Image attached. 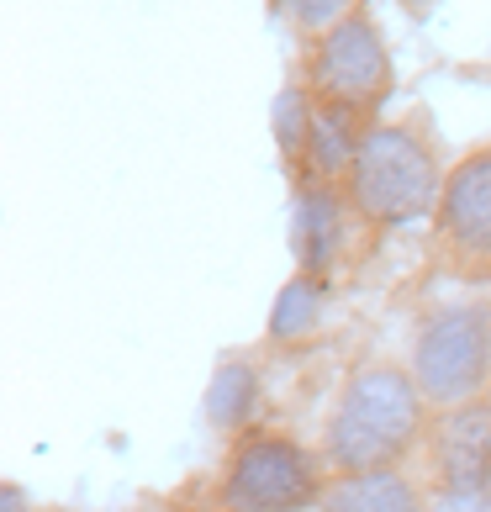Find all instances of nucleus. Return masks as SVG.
<instances>
[{
  "instance_id": "obj_1",
  "label": "nucleus",
  "mask_w": 491,
  "mask_h": 512,
  "mask_svg": "<svg viewBox=\"0 0 491 512\" xmlns=\"http://www.w3.org/2000/svg\"><path fill=\"white\" fill-rule=\"evenodd\" d=\"M423 433V391L407 370L370 365L349 375L328 417V465L344 476L391 470Z\"/></svg>"
},
{
  "instance_id": "obj_2",
  "label": "nucleus",
  "mask_w": 491,
  "mask_h": 512,
  "mask_svg": "<svg viewBox=\"0 0 491 512\" xmlns=\"http://www.w3.org/2000/svg\"><path fill=\"white\" fill-rule=\"evenodd\" d=\"M444 175L439 159L412 127H370L360 159L349 169V201L375 227H402L439 212Z\"/></svg>"
},
{
  "instance_id": "obj_3",
  "label": "nucleus",
  "mask_w": 491,
  "mask_h": 512,
  "mask_svg": "<svg viewBox=\"0 0 491 512\" xmlns=\"http://www.w3.org/2000/svg\"><path fill=\"white\" fill-rule=\"evenodd\" d=\"M323 502V470L286 433H249L222 465L228 512H307Z\"/></svg>"
},
{
  "instance_id": "obj_4",
  "label": "nucleus",
  "mask_w": 491,
  "mask_h": 512,
  "mask_svg": "<svg viewBox=\"0 0 491 512\" xmlns=\"http://www.w3.org/2000/svg\"><path fill=\"white\" fill-rule=\"evenodd\" d=\"M491 375V312L486 307H444L412 338V381L423 402L465 407L476 402Z\"/></svg>"
},
{
  "instance_id": "obj_5",
  "label": "nucleus",
  "mask_w": 491,
  "mask_h": 512,
  "mask_svg": "<svg viewBox=\"0 0 491 512\" xmlns=\"http://www.w3.org/2000/svg\"><path fill=\"white\" fill-rule=\"evenodd\" d=\"M307 80L323 106H349V111H365V117L391 96V53L370 16L354 11L317 37Z\"/></svg>"
},
{
  "instance_id": "obj_6",
  "label": "nucleus",
  "mask_w": 491,
  "mask_h": 512,
  "mask_svg": "<svg viewBox=\"0 0 491 512\" xmlns=\"http://www.w3.org/2000/svg\"><path fill=\"white\" fill-rule=\"evenodd\" d=\"M433 227H439L444 254L460 270H491V148L465 154L444 175Z\"/></svg>"
},
{
  "instance_id": "obj_7",
  "label": "nucleus",
  "mask_w": 491,
  "mask_h": 512,
  "mask_svg": "<svg viewBox=\"0 0 491 512\" xmlns=\"http://www.w3.org/2000/svg\"><path fill=\"white\" fill-rule=\"evenodd\" d=\"M433 476L444 491L491 486V402L449 407L433 428Z\"/></svg>"
},
{
  "instance_id": "obj_8",
  "label": "nucleus",
  "mask_w": 491,
  "mask_h": 512,
  "mask_svg": "<svg viewBox=\"0 0 491 512\" xmlns=\"http://www.w3.org/2000/svg\"><path fill=\"white\" fill-rule=\"evenodd\" d=\"M370 138L365 127V111H349V106H323L317 101V117L307 132V148H301V185H328L338 175H349L360 148Z\"/></svg>"
},
{
  "instance_id": "obj_9",
  "label": "nucleus",
  "mask_w": 491,
  "mask_h": 512,
  "mask_svg": "<svg viewBox=\"0 0 491 512\" xmlns=\"http://www.w3.org/2000/svg\"><path fill=\"white\" fill-rule=\"evenodd\" d=\"M301 275H323L344 249V201L333 185H301L296 196V227H291Z\"/></svg>"
},
{
  "instance_id": "obj_10",
  "label": "nucleus",
  "mask_w": 491,
  "mask_h": 512,
  "mask_svg": "<svg viewBox=\"0 0 491 512\" xmlns=\"http://www.w3.org/2000/svg\"><path fill=\"white\" fill-rule=\"evenodd\" d=\"M323 512H423V502L407 476L365 470V476H338L323 491Z\"/></svg>"
},
{
  "instance_id": "obj_11",
  "label": "nucleus",
  "mask_w": 491,
  "mask_h": 512,
  "mask_svg": "<svg viewBox=\"0 0 491 512\" xmlns=\"http://www.w3.org/2000/svg\"><path fill=\"white\" fill-rule=\"evenodd\" d=\"M323 296H328V286L317 275H291L270 307V338H280V344L307 338L323 322Z\"/></svg>"
},
{
  "instance_id": "obj_12",
  "label": "nucleus",
  "mask_w": 491,
  "mask_h": 512,
  "mask_svg": "<svg viewBox=\"0 0 491 512\" xmlns=\"http://www.w3.org/2000/svg\"><path fill=\"white\" fill-rule=\"evenodd\" d=\"M254 407H259V375H254V365L228 359V365L212 375V386H206V417H212L217 428L238 433L254 417Z\"/></svg>"
},
{
  "instance_id": "obj_13",
  "label": "nucleus",
  "mask_w": 491,
  "mask_h": 512,
  "mask_svg": "<svg viewBox=\"0 0 491 512\" xmlns=\"http://www.w3.org/2000/svg\"><path fill=\"white\" fill-rule=\"evenodd\" d=\"M312 117H317V96L301 85H286L275 96V143L286 159H301V148H307V132H312Z\"/></svg>"
},
{
  "instance_id": "obj_14",
  "label": "nucleus",
  "mask_w": 491,
  "mask_h": 512,
  "mask_svg": "<svg viewBox=\"0 0 491 512\" xmlns=\"http://www.w3.org/2000/svg\"><path fill=\"white\" fill-rule=\"evenodd\" d=\"M270 6L280 16H291L296 27H307V32H323L333 22H344V6L349 0H270Z\"/></svg>"
},
{
  "instance_id": "obj_15",
  "label": "nucleus",
  "mask_w": 491,
  "mask_h": 512,
  "mask_svg": "<svg viewBox=\"0 0 491 512\" xmlns=\"http://www.w3.org/2000/svg\"><path fill=\"white\" fill-rule=\"evenodd\" d=\"M428 512H491V486L486 491H444Z\"/></svg>"
},
{
  "instance_id": "obj_16",
  "label": "nucleus",
  "mask_w": 491,
  "mask_h": 512,
  "mask_svg": "<svg viewBox=\"0 0 491 512\" xmlns=\"http://www.w3.org/2000/svg\"><path fill=\"white\" fill-rule=\"evenodd\" d=\"M0 502H6V512H22V486H6V491H0Z\"/></svg>"
}]
</instances>
